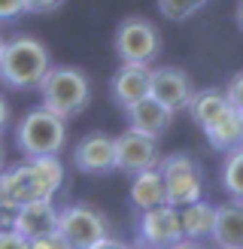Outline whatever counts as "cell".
I'll return each instance as SVG.
<instances>
[{"mask_svg":"<svg viewBox=\"0 0 243 249\" xmlns=\"http://www.w3.org/2000/svg\"><path fill=\"white\" fill-rule=\"evenodd\" d=\"M58 234L73 249H88L91 243L109 237L113 225L104 210H97L94 204H70L58 213Z\"/></svg>","mask_w":243,"mask_h":249,"instance_id":"8992f818","label":"cell"},{"mask_svg":"<svg viewBox=\"0 0 243 249\" xmlns=\"http://www.w3.org/2000/svg\"><path fill=\"white\" fill-rule=\"evenodd\" d=\"M24 3V12H55L58 6H64V0H21Z\"/></svg>","mask_w":243,"mask_h":249,"instance_id":"d4e9b609","label":"cell"},{"mask_svg":"<svg viewBox=\"0 0 243 249\" xmlns=\"http://www.w3.org/2000/svg\"><path fill=\"white\" fill-rule=\"evenodd\" d=\"M204 137L216 152H228V149H234V146H243V119H240V113L228 109L222 119H216L210 128H204Z\"/></svg>","mask_w":243,"mask_h":249,"instance_id":"d6986e66","label":"cell"},{"mask_svg":"<svg viewBox=\"0 0 243 249\" xmlns=\"http://www.w3.org/2000/svg\"><path fill=\"white\" fill-rule=\"evenodd\" d=\"M128 249H149V246H128Z\"/></svg>","mask_w":243,"mask_h":249,"instance_id":"836d02e7","label":"cell"},{"mask_svg":"<svg viewBox=\"0 0 243 249\" xmlns=\"http://www.w3.org/2000/svg\"><path fill=\"white\" fill-rule=\"evenodd\" d=\"M28 167L34 173L36 185H40V195L46 201H52L58 195V189L64 185V164H61L58 155H43V158H28Z\"/></svg>","mask_w":243,"mask_h":249,"instance_id":"ffe728a7","label":"cell"},{"mask_svg":"<svg viewBox=\"0 0 243 249\" xmlns=\"http://www.w3.org/2000/svg\"><path fill=\"white\" fill-rule=\"evenodd\" d=\"M179 210V228H182V237L186 240H204L210 237L213 231V216H216V207L207 204L204 197L194 204H186V207H176Z\"/></svg>","mask_w":243,"mask_h":249,"instance_id":"ac0fdd59","label":"cell"},{"mask_svg":"<svg viewBox=\"0 0 243 249\" xmlns=\"http://www.w3.org/2000/svg\"><path fill=\"white\" fill-rule=\"evenodd\" d=\"M88 249H128V246L122 243L119 237H113V234H109V237H104V240H97V243H91Z\"/></svg>","mask_w":243,"mask_h":249,"instance_id":"83f0119b","label":"cell"},{"mask_svg":"<svg viewBox=\"0 0 243 249\" xmlns=\"http://www.w3.org/2000/svg\"><path fill=\"white\" fill-rule=\"evenodd\" d=\"M219 179H222V189L231 201H243V146H234L225 152Z\"/></svg>","mask_w":243,"mask_h":249,"instance_id":"44dd1931","label":"cell"},{"mask_svg":"<svg viewBox=\"0 0 243 249\" xmlns=\"http://www.w3.org/2000/svg\"><path fill=\"white\" fill-rule=\"evenodd\" d=\"M210 240L216 243V249H243V201L216 207Z\"/></svg>","mask_w":243,"mask_h":249,"instance_id":"5bb4252c","label":"cell"},{"mask_svg":"<svg viewBox=\"0 0 243 249\" xmlns=\"http://www.w3.org/2000/svg\"><path fill=\"white\" fill-rule=\"evenodd\" d=\"M24 12L21 0H0V21H9V18H18Z\"/></svg>","mask_w":243,"mask_h":249,"instance_id":"4316f807","label":"cell"},{"mask_svg":"<svg viewBox=\"0 0 243 249\" xmlns=\"http://www.w3.org/2000/svg\"><path fill=\"white\" fill-rule=\"evenodd\" d=\"M240 119H243V113H240Z\"/></svg>","mask_w":243,"mask_h":249,"instance_id":"d590c367","label":"cell"},{"mask_svg":"<svg viewBox=\"0 0 243 249\" xmlns=\"http://www.w3.org/2000/svg\"><path fill=\"white\" fill-rule=\"evenodd\" d=\"M73 167L85 177H106L116 170V137L104 131H91L73 146L70 152Z\"/></svg>","mask_w":243,"mask_h":249,"instance_id":"ba28073f","label":"cell"},{"mask_svg":"<svg viewBox=\"0 0 243 249\" xmlns=\"http://www.w3.org/2000/svg\"><path fill=\"white\" fill-rule=\"evenodd\" d=\"M91 104V82L79 67H49L40 82V107L61 119H73L85 113Z\"/></svg>","mask_w":243,"mask_h":249,"instance_id":"7a4b0ae2","label":"cell"},{"mask_svg":"<svg viewBox=\"0 0 243 249\" xmlns=\"http://www.w3.org/2000/svg\"><path fill=\"white\" fill-rule=\"evenodd\" d=\"M207 3H210V0H155L158 12H161L167 21H186L191 16H198Z\"/></svg>","mask_w":243,"mask_h":249,"instance_id":"7402d4cb","label":"cell"},{"mask_svg":"<svg viewBox=\"0 0 243 249\" xmlns=\"http://www.w3.org/2000/svg\"><path fill=\"white\" fill-rule=\"evenodd\" d=\"M58 213L61 210L52 201H28L16 210V225L12 228L28 240L52 237V234H58Z\"/></svg>","mask_w":243,"mask_h":249,"instance_id":"8fae6325","label":"cell"},{"mask_svg":"<svg viewBox=\"0 0 243 249\" xmlns=\"http://www.w3.org/2000/svg\"><path fill=\"white\" fill-rule=\"evenodd\" d=\"M0 46H3V36H0Z\"/></svg>","mask_w":243,"mask_h":249,"instance_id":"e575fe53","label":"cell"},{"mask_svg":"<svg viewBox=\"0 0 243 249\" xmlns=\"http://www.w3.org/2000/svg\"><path fill=\"white\" fill-rule=\"evenodd\" d=\"M3 161H6V152H3V143H0V170H3Z\"/></svg>","mask_w":243,"mask_h":249,"instance_id":"d6a6232c","label":"cell"},{"mask_svg":"<svg viewBox=\"0 0 243 249\" xmlns=\"http://www.w3.org/2000/svg\"><path fill=\"white\" fill-rule=\"evenodd\" d=\"M234 21H237V28L243 31V0L237 3V12H234Z\"/></svg>","mask_w":243,"mask_h":249,"instance_id":"1f68e13d","label":"cell"},{"mask_svg":"<svg viewBox=\"0 0 243 249\" xmlns=\"http://www.w3.org/2000/svg\"><path fill=\"white\" fill-rule=\"evenodd\" d=\"M49 67H52V55L36 36H12L0 46V82L6 89H40Z\"/></svg>","mask_w":243,"mask_h":249,"instance_id":"6da1fadb","label":"cell"},{"mask_svg":"<svg viewBox=\"0 0 243 249\" xmlns=\"http://www.w3.org/2000/svg\"><path fill=\"white\" fill-rule=\"evenodd\" d=\"M158 173L164 179L167 204L170 207H186L201 201L204 195V167L201 161L189 152H170L158 161Z\"/></svg>","mask_w":243,"mask_h":249,"instance_id":"5b68a950","label":"cell"},{"mask_svg":"<svg viewBox=\"0 0 243 249\" xmlns=\"http://www.w3.org/2000/svg\"><path fill=\"white\" fill-rule=\"evenodd\" d=\"M131 204L140 210H152V207H161L167 204V192H164V179L161 173L155 170H143L137 177H131Z\"/></svg>","mask_w":243,"mask_h":249,"instance_id":"2e32d148","label":"cell"},{"mask_svg":"<svg viewBox=\"0 0 243 249\" xmlns=\"http://www.w3.org/2000/svg\"><path fill=\"white\" fill-rule=\"evenodd\" d=\"M16 146L24 158L61 155L67 146V122L43 107H34L16 122Z\"/></svg>","mask_w":243,"mask_h":249,"instance_id":"3957f363","label":"cell"},{"mask_svg":"<svg viewBox=\"0 0 243 249\" xmlns=\"http://www.w3.org/2000/svg\"><path fill=\"white\" fill-rule=\"evenodd\" d=\"M158 161H161L158 137H149L134 128H125L116 137V170L137 177L143 170H155Z\"/></svg>","mask_w":243,"mask_h":249,"instance_id":"52a82bcc","label":"cell"},{"mask_svg":"<svg viewBox=\"0 0 243 249\" xmlns=\"http://www.w3.org/2000/svg\"><path fill=\"white\" fill-rule=\"evenodd\" d=\"M125 116H128V128L143 131V134H149V137H161L170 124H174L176 113H170L164 104H158L155 97L149 94V97H143V101H137L134 107H128Z\"/></svg>","mask_w":243,"mask_h":249,"instance_id":"9a60e30c","label":"cell"},{"mask_svg":"<svg viewBox=\"0 0 243 249\" xmlns=\"http://www.w3.org/2000/svg\"><path fill=\"white\" fill-rule=\"evenodd\" d=\"M28 201H46L40 195V185H36L28 161H24V164H16V167H3L0 170V207L18 210Z\"/></svg>","mask_w":243,"mask_h":249,"instance_id":"7c38bea8","label":"cell"},{"mask_svg":"<svg viewBox=\"0 0 243 249\" xmlns=\"http://www.w3.org/2000/svg\"><path fill=\"white\" fill-rule=\"evenodd\" d=\"M9 122H12V109H9V104H6V97L0 94V134L9 128Z\"/></svg>","mask_w":243,"mask_h":249,"instance_id":"f1b7e54d","label":"cell"},{"mask_svg":"<svg viewBox=\"0 0 243 249\" xmlns=\"http://www.w3.org/2000/svg\"><path fill=\"white\" fill-rule=\"evenodd\" d=\"M0 249H31V240L21 237L16 228H9V231H0Z\"/></svg>","mask_w":243,"mask_h":249,"instance_id":"cb8c5ba5","label":"cell"},{"mask_svg":"<svg viewBox=\"0 0 243 249\" xmlns=\"http://www.w3.org/2000/svg\"><path fill=\"white\" fill-rule=\"evenodd\" d=\"M140 240L149 249H167L176 240H182V228H179V210L161 204L152 210L140 213Z\"/></svg>","mask_w":243,"mask_h":249,"instance_id":"30bf717a","label":"cell"},{"mask_svg":"<svg viewBox=\"0 0 243 249\" xmlns=\"http://www.w3.org/2000/svg\"><path fill=\"white\" fill-rule=\"evenodd\" d=\"M228 109L231 107L225 101V91L222 89H201V91H194L191 104H189V116L204 131V128H210L216 119H222Z\"/></svg>","mask_w":243,"mask_h":249,"instance_id":"e0dca14e","label":"cell"},{"mask_svg":"<svg viewBox=\"0 0 243 249\" xmlns=\"http://www.w3.org/2000/svg\"><path fill=\"white\" fill-rule=\"evenodd\" d=\"M225 101H228V107L234 109V113H243V70H237L234 76H231L228 82H225Z\"/></svg>","mask_w":243,"mask_h":249,"instance_id":"603a6c76","label":"cell"},{"mask_svg":"<svg viewBox=\"0 0 243 249\" xmlns=\"http://www.w3.org/2000/svg\"><path fill=\"white\" fill-rule=\"evenodd\" d=\"M167 249H207L201 240H186V237H182V240H176L174 246H167Z\"/></svg>","mask_w":243,"mask_h":249,"instance_id":"4dcf8cb0","label":"cell"},{"mask_svg":"<svg viewBox=\"0 0 243 249\" xmlns=\"http://www.w3.org/2000/svg\"><path fill=\"white\" fill-rule=\"evenodd\" d=\"M31 249H73L61 234H52V237H40V240H31Z\"/></svg>","mask_w":243,"mask_h":249,"instance_id":"484cf974","label":"cell"},{"mask_svg":"<svg viewBox=\"0 0 243 249\" xmlns=\"http://www.w3.org/2000/svg\"><path fill=\"white\" fill-rule=\"evenodd\" d=\"M149 70L152 67H143V64H122L109 79V97L122 109L149 97Z\"/></svg>","mask_w":243,"mask_h":249,"instance_id":"4fadbf2b","label":"cell"},{"mask_svg":"<svg viewBox=\"0 0 243 249\" xmlns=\"http://www.w3.org/2000/svg\"><path fill=\"white\" fill-rule=\"evenodd\" d=\"M12 225H16V210L0 207V231H9Z\"/></svg>","mask_w":243,"mask_h":249,"instance_id":"f546056e","label":"cell"},{"mask_svg":"<svg viewBox=\"0 0 243 249\" xmlns=\"http://www.w3.org/2000/svg\"><path fill=\"white\" fill-rule=\"evenodd\" d=\"M194 82L186 70L179 67H152L149 70V94L158 104H164L170 113H182L189 109L194 97Z\"/></svg>","mask_w":243,"mask_h":249,"instance_id":"9c48e42d","label":"cell"},{"mask_svg":"<svg viewBox=\"0 0 243 249\" xmlns=\"http://www.w3.org/2000/svg\"><path fill=\"white\" fill-rule=\"evenodd\" d=\"M113 52L119 55L122 64L152 67L161 55V31L155 28V21L143 16H128L119 21L113 34Z\"/></svg>","mask_w":243,"mask_h":249,"instance_id":"277c9868","label":"cell"}]
</instances>
